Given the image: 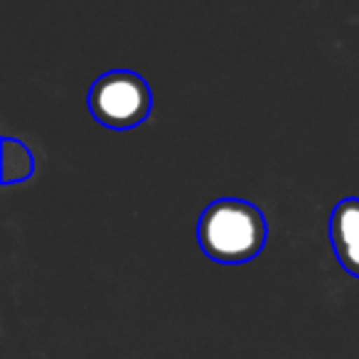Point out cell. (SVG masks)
I'll use <instances>...</instances> for the list:
<instances>
[{
    "label": "cell",
    "instance_id": "3",
    "mask_svg": "<svg viewBox=\"0 0 359 359\" xmlns=\"http://www.w3.org/2000/svg\"><path fill=\"white\" fill-rule=\"evenodd\" d=\"M330 241L342 269L359 278V197H347L332 210Z\"/></svg>",
    "mask_w": 359,
    "mask_h": 359
},
{
    "label": "cell",
    "instance_id": "2",
    "mask_svg": "<svg viewBox=\"0 0 359 359\" xmlns=\"http://www.w3.org/2000/svg\"><path fill=\"white\" fill-rule=\"evenodd\" d=\"M153 109L148 81L130 69L101 74L89 89V111L101 126L126 130L143 123Z\"/></svg>",
    "mask_w": 359,
    "mask_h": 359
},
{
    "label": "cell",
    "instance_id": "1",
    "mask_svg": "<svg viewBox=\"0 0 359 359\" xmlns=\"http://www.w3.org/2000/svg\"><path fill=\"white\" fill-rule=\"evenodd\" d=\"M269 236L264 212L246 200L224 197L205 207L197 222V241L212 261L246 264L261 254Z\"/></svg>",
    "mask_w": 359,
    "mask_h": 359
},
{
    "label": "cell",
    "instance_id": "4",
    "mask_svg": "<svg viewBox=\"0 0 359 359\" xmlns=\"http://www.w3.org/2000/svg\"><path fill=\"white\" fill-rule=\"evenodd\" d=\"M35 170V160L25 143L15 138H3V182L15 185L25 182Z\"/></svg>",
    "mask_w": 359,
    "mask_h": 359
}]
</instances>
